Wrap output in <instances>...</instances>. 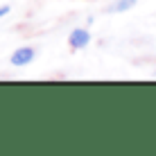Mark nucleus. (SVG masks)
I'll return each mask as SVG.
<instances>
[{
  "label": "nucleus",
  "instance_id": "3",
  "mask_svg": "<svg viewBox=\"0 0 156 156\" xmlns=\"http://www.w3.org/2000/svg\"><path fill=\"white\" fill-rule=\"evenodd\" d=\"M7 12H9V7H0V18H2V16H7Z\"/></svg>",
  "mask_w": 156,
  "mask_h": 156
},
{
  "label": "nucleus",
  "instance_id": "2",
  "mask_svg": "<svg viewBox=\"0 0 156 156\" xmlns=\"http://www.w3.org/2000/svg\"><path fill=\"white\" fill-rule=\"evenodd\" d=\"M88 43H90L88 30H73V32H70V48H75V50H82V48H86Z\"/></svg>",
  "mask_w": 156,
  "mask_h": 156
},
{
  "label": "nucleus",
  "instance_id": "1",
  "mask_svg": "<svg viewBox=\"0 0 156 156\" xmlns=\"http://www.w3.org/2000/svg\"><path fill=\"white\" fill-rule=\"evenodd\" d=\"M34 57H36L34 48H18V50L12 55V63L14 66H27Z\"/></svg>",
  "mask_w": 156,
  "mask_h": 156
}]
</instances>
